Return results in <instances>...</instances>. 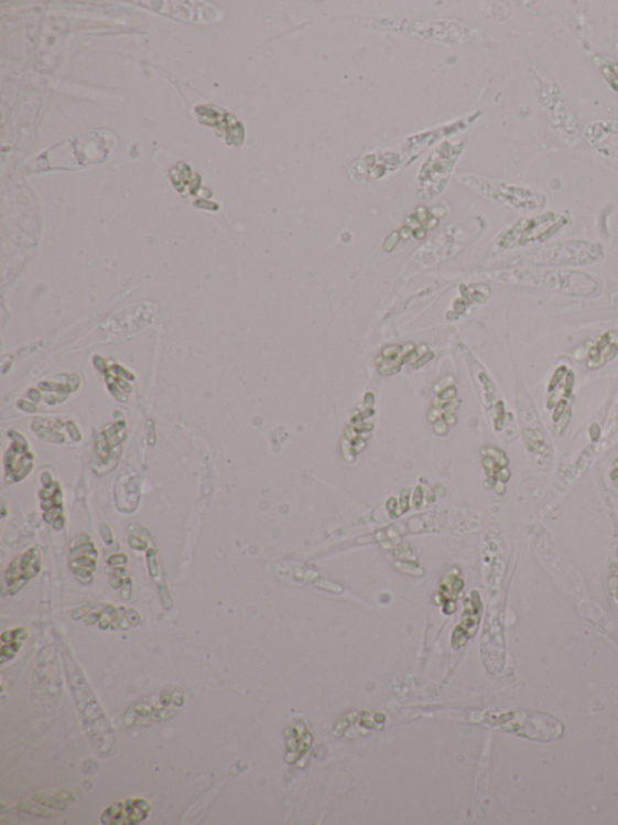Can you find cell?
<instances>
[{
  "label": "cell",
  "instance_id": "obj_4",
  "mask_svg": "<svg viewBox=\"0 0 618 825\" xmlns=\"http://www.w3.org/2000/svg\"><path fill=\"white\" fill-rule=\"evenodd\" d=\"M477 192L495 202L514 210L534 212L546 205V197L531 188L500 183L489 180H477Z\"/></svg>",
  "mask_w": 618,
  "mask_h": 825
},
{
  "label": "cell",
  "instance_id": "obj_8",
  "mask_svg": "<svg viewBox=\"0 0 618 825\" xmlns=\"http://www.w3.org/2000/svg\"><path fill=\"white\" fill-rule=\"evenodd\" d=\"M618 355V334L607 332L592 342L588 347V366L599 367Z\"/></svg>",
  "mask_w": 618,
  "mask_h": 825
},
{
  "label": "cell",
  "instance_id": "obj_7",
  "mask_svg": "<svg viewBox=\"0 0 618 825\" xmlns=\"http://www.w3.org/2000/svg\"><path fill=\"white\" fill-rule=\"evenodd\" d=\"M587 140L601 154L618 158V122L600 121L592 124L586 131Z\"/></svg>",
  "mask_w": 618,
  "mask_h": 825
},
{
  "label": "cell",
  "instance_id": "obj_3",
  "mask_svg": "<svg viewBox=\"0 0 618 825\" xmlns=\"http://www.w3.org/2000/svg\"><path fill=\"white\" fill-rule=\"evenodd\" d=\"M570 217L557 212H545L531 218H522L501 236L502 248L546 243L570 225Z\"/></svg>",
  "mask_w": 618,
  "mask_h": 825
},
{
  "label": "cell",
  "instance_id": "obj_2",
  "mask_svg": "<svg viewBox=\"0 0 618 825\" xmlns=\"http://www.w3.org/2000/svg\"><path fill=\"white\" fill-rule=\"evenodd\" d=\"M603 257L604 247L600 244L574 240L541 246L521 258L525 265L577 268L590 266Z\"/></svg>",
  "mask_w": 618,
  "mask_h": 825
},
{
  "label": "cell",
  "instance_id": "obj_6",
  "mask_svg": "<svg viewBox=\"0 0 618 825\" xmlns=\"http://www.w3.org/2000/svg\"><path fill=\"white\" fill-rule=\"evenodd\" d=\"M41 554L36 549H31L26 555L12 561L6 574L11 594H15L24 583L34 578L41 571Z\"/></svg>",
  "mask_w": 618,
  "mask_h": 825
},
{
  "label": "cell",
  "instance_id": "obj_10",
  "mask_svg": "<svg viewBox=\"0 0 618 825\" xmlns=\"http://www.w3.org/2000/svg\"><path fill=\"white\" fill-rule=\"evenodd\" d=\"M595 62L605 81H607L612 87V90L618 94V64L600 56H597Z\"/></svg>",
  "mask_w": 618,
  "mask_h": 825
},
{
  "label": "cell",
  "instance_id": "obj_9",
  "mask_svg": "<svg viewBox=\"0 0 618 825\" xmlns=\"http://www.w3.org/2000/svg\"><path fill=\"white\" fill-rule=\"evenodd\" d=\"M75 796L66 791H52L35 794L32 797L33 805H43L48 810H66L74 802Z\"/></svg>",
  "mask_w": 618,
  "mask_h": 825
},
{
  "label": "cell",
  "instance_id": "obj_11",
  "mask_svg": "<svg viewBox=\"0 0 618 825\" xmlns=\"http://www.w3.org/2000/svg\"><path fill=\"white\" fill-rule=\"evenodd\" d=\"M605 308H618V289H615L608 294H605L598 299H593L590 300L588 306H585L578 309L588 310V309H605Z\"/></svg>",
  "mask_w": 618,
  "mask_h": 825
},
{
  "label": "cell",
  "instance_id": "obj_5",
  "mask_svg": "<svg viewBox=\"0 0 618 825\" xmlns=\"http://www.w3.org/2000/svg\"><path fill=\"white\" fill-rule=\"evenodd\" d=\"M150 812L148 800L133 797L109 806L102 815L104 824L133 825L143 822Z\"/></svg>",
  "mask_w": 618,
  "mask_h": 825
},
{
  "label": "cell",
  "instance_id": "obj_1",
  "mask_svg": "<svg viewBox=\"0 0 618 825\" xmlns=\"http://www.w3.org/2000/svg\"><path fill=\"white\" fill-rule=\"evenodd\" d=\"M495 280L510 285L542 287L573 297H587L600 291L598 279L583 271L566 269L516 268L500 271Z\"/></svg>",
  "mask_w": 618,
  "mask_h": 825
}]
</instances>
